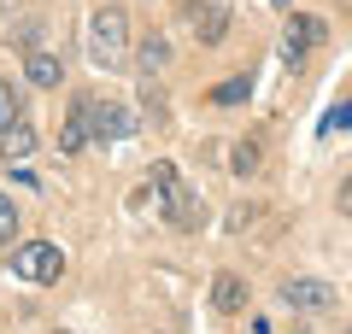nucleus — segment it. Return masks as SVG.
<instances>
[{"label":"nucleus","instance_id":"nucleus-1","mask_svg":"<svg viewBox=\"0 0 352 334\" xmlns=\"http://www.w3.org/2000/svg\"><path fill=\"white\" fill-rule=\"evenodd\" d=\"M88 59L100 65V71H124L129 65V18L118 6H100V12L88 18Z\"/></svg>","mask_w":352,"mask_h":334},{"label":"nucleus","instance_id":"nucleus-2","mask_svg":"<svg viewBox=\"0 0 352 334\" xmlns=\"http://www.w3.org/2000/svg\"><path fill=\"white\" fill-rule=\"evenodd\" d=\"M12 270H18V282H59L65 258H59V247H47V241H24V247L12 252Z\"/></svg>","mask_w":352,"mask_h":334},{"label":"nucleus","instance_id":"nucleus-3","mask_svg":"<svg viewBox=\"0 0 352 334\" xmlns=\"http://www.w3.org/2000/svg\"><path fill=\"white\" fill-rule=\"evenodd\" d=\"M282 305H294V311H329V305H335V287L317 282V276H294V282H282Z\"/></svg>","mask_w":352,"mask_h":334},{"label":"nucleus","instance_id":"nucleus-4","mask_svg":"<svg viewBox=\"0 0 352 334\" xmlns=\"http://www.w3.org/2000/svg\"><path fill=\"white\" fill-rule=\"evenodd\" d=\"M88 129H94V141H124L135 124H129V111L112 106V100H88Z\"/></svg>","mask_w":352,"mask_h":334},{"label":"nucleus","instance_id":"nucleus-5","mask_svg":"<svg viewBox=\"0 0 352 334\" xmlns=\"http://www.w3.org/2000/svg\"><path fill=\"white\" fill-rule=\"evenodd\" d=\"M323 36H329V30L317 24V18H288V36H282V59L300 65V59H305V53H311Z\"/></svg>","mask_w":352,"mask_h":334},{"label":"nucleus","instance_id":"nucleus-6","mask_svg":"<svg viewBox=\"0 0 352 334\" xmlns=\"http://www.w3.org/2000/svg\"><path fill=\"white\" fill-rule=\"evenodd\" d=\"M194 36H200V47H217L229 36V6L223 0H206L200 12H194Z\"/></svg>","mask_w":352,"mask_h":334},{"label":"nucleus","instance_id":"nucleus-7","mask_svg":"<svg viewBox=\"0 0 352 334\" xmlns=\"http://www.w3.org/2000/svg\"><path fill=\"white\" fill-rule=\"evenodd\" d=\"M212 305L223 311V317H235V311H247V282H241L235 270H223V276L212 282Z\"/></svg>","mask_w":352,"mask_h":334},{"label":"nucleus","instance_id":"nucleus-8","mask_svg":"<svg viewBox=\"0 0 352 334\" xmlns=\"http://www.w3.org/2000/svg\"><path fill=\"white\" fill-rule=\"evenodd\" d=\"M88 141H94V129H88V100H76L71 118H65V135H59V153H82Z\"/></svg>","mask_w":352,"mask_h":334},{"label":"nucleus","instance_id":"nucleus-9","mask_svg":"<svg viewBox=\"0 0 352 334\" xmlns=\"http://www.w3.org/2000/svg\"><path fill=\"white\" fill-rule=\"evenodd\" d=\"M164 199H170V217L182 223V229H194V223H200V199H194V188L170 182V188H164Z\"/></svg>","mask_w":352,"mask_h":334},{"label":"nucleus","instance_id":"nucleus-10","mask_svg":"<svg viewBox=\"0 0 352 334\" xmlns=\"http://www.w3.org/2000/svg\"><path fill=\"white\" fill-rule=\"evenodd\" d=\"M41 147V135L30 124H12V129H0V153H6V159H30V153Z\"/></svg>","mask_w":352,"mask_h":334},{"label":"nucleus","instance_id":"nucleus-11","mask_svg":"<svg viewBox=\"0 0 352 334\" xmlns=\"http://www.w3.org/2000/svg\"><path fill=\"white\" fill-rule=\"evenodd\" d=\"M24 76H30L36 88H59V59H53V53H30Z\"/></svg>","mask_w":352,"mask_h":334},{"label":"nucleus","instance_id":"nucleus-12","mask_svg":"<svg viewBox=\"0 0 352 334\" xmlns=\"http://www.w3.org/2000/svg\"><path fill=\"white\" fill-rule=\"evenodd\" d=\"M12 124H24V94L0 76V129H12Z\"/></svg>","mask_w":352,"mask_h":334},{"label":"nucleus","instance_id":"nucleus-13","mask_svg":"<svg viewBox=\"0 0 352 334\" xmlns=\"http://www.w3.org/2000/svg\"><path fill=\"white\" fill-rule=\"evenodd\" d=\"M164 59H170V47H164V36H147V41H141V53H135V65H141V71H164Z\"/></svg>","mask_w":352,"mask_h":334},{"label":"nucleus","instance_id":"nucleus-14","mask_svg":"<svg viewBox=\"0 0 352 334\" xmlns=\"http://www.w3.org/2000/svg\"><path fill=\"white\" fill-rule=\"evenodd\" d=\"M247 94H252V76H229V82H217V88H212L217 106H241Z\"/></svg>","mask_w":352,"mask_h":334},{"label":"nucleus","instance_id":"nucleus-15","mask_svg":"<svg viewBox=\"0 0 352 334\" xmlns=\"http://www.w3.org/2000/svg\"><path fill=\"white\" fill-rule=\"evenodd\" d=\"M12 235H18V211H12V199L0 194V247H6Z\"/></svg>","mask_w":352,"mask_h":334},{"label":"nucleus","instance_id":"nucleus-16","mask_svg":"<svg viewBox=\"0 0 352 334\" xmlns=\"http://www.w3.org/2000/svg\"><path fill=\"white\" fill-rule=\"evenodd\" d=\"M229 164H235V170H241V176H247V170H252V164H258V147H252V141H247V147H235V159H229Z\"/></svg>","mask_w":352,"mask_h":334},{"label":"nucleus","instance_id":"nucleus-17","mask_svg":"<svg viewBox=\"0 0 352 334\" xmlns=\"http://www.w3.org/2000/svg\"><path fill=\"white\" fill-rule=\"evenodd\" d=\"M352 124V106H340V111H329V118H323V129H346Z\"/></svg>","mask_w":352,"mask_h":334},{"label":"nucleus","instance_id":"nucleus-18","mask_svg":"<svg viewBox=\"0 0 352 334\" xmlns=\"http://www.w3.org/2000/svg\"><path fill=\"white\" fill-rule=\"evenodd\" d=\"M340 211H352V182H340Z\"/></svg>","mask_w":352,"mask_h":334},{"label":"nucleus","instance_id":"nucleus-19","mask_svg":"<svg viewBox=\"0 0 352 334\" xmlns=\"http://www.w3.org/2000/svg\"><path fill=\"white\" fill-rule=\"evenodd\" d=\"M294 334H311V329H294Z\"/></svg>","mask_w":352,"mask_h":334},{"label":"nucleus","instance_id":"nucleus-20","mask_svg":"<svg viewBox=\"0 0 352 334\" xmlns=\"http://www.w3.org/2000/svg\"><path fill=\"white\" fill-rule=\"evenodd\" d=\"M53 334H65V329H53Z\"/></svg>","mask_w":352,"mask_h":334},{"label":"nucleus","instance_id":"nucleus-21","mask_svg":"<svg viewBox=\"0 0 352 334\" xmlns=\"http://www.w3.org/2000/svg\"><path fill=\"white\" fill-rule=\"evenodd\" d=\"M346 334H352V329H346Z\"/></svg>","mask_w":352,"mask_h":334}]
</instances>
